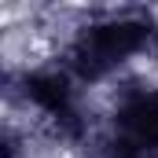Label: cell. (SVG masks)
Segmentation results:
<instances>
[{
  "label": "cell",
  "instance_id": "cell-1",
  "mask_svg": "<svg viewBox=\"0 0 158 158\" xmlns=\"http://www.w3.org/2000/svg\"><path fill=\"white\" fill-rule=\"evenodd\" d=\"M118 129L125 140H132L140 151L158 147V92H136L121 103Z\"/></svg>",
  "mask_w": 158,
  "mask_h": 158
}]
</instances>
